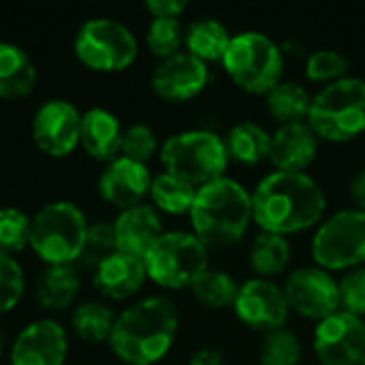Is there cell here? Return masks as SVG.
<instances>
[{"label": "cell", "instance_id": "obj_1", "mask_svg": "<svg viewBox=\"0 0 365 365\" xmlns=\"http://www.w3.org/2000/svg\"><path fill=\"white\" fill-rule=\"evenodd\" d=\"M252 222L274 235H293L323 222L327 197L308 173L272 171L250 192Z\"/></svg>", "mask_w": 365, "mask_h": 365}, {"label": "cell", "instance_id": "obj_2", "mask_svg": "<svg viewBox=\"0 0 365 365\" xmlns=\"http://www.w3.org/2000/svg\"><path fill=\"white\" fill-rule=\"evenodd\" d=\"M180 314L169 297L152 295L126 308L113 325L109 346L126 365H154L165 359L178 336Z\"/></svg>", "mask_w": 365, "mask_h": 365}, {"label": "cell", "instance_id": "obj_3", "mask_svg": "<svg viewBox=\"0 0 365 365\" xmlns=\"http://www.w3.org/2000/svg\"><path fill=\"white\" fill-rule=\"evenodd\" d=\"M192 233L207 248H231L240 244L252 222V197L233 178H220L197 188L190 207Z\"/></svg>", "mask_w": 365, "mask_h": 365}, {"label": "cell", "instance_id": "obj_4", "mask_svg": "<svg viewBox=\"0 0 365 365\" xmlns=\"http://www.w3.org/2000/svg\"><path fill=\"white\" fill-rule=\"evenodd\" d=\"M308 126L319 141L346 143L365 133V81L346 75L312 96Z\"/></svg>", "mask_w": 365, "mask_h": 365}, {"label": "cell", "instance_id": "obj_5", "mask_svg": "<svg viewBox=\"0 0 365 365\" xmlns=\"http://www.w3.org/2000/svg\"><path fill=\"white\" fill-rule=\"evenodd\" d=\"M220 64L240 90L267 96L282 81L284 53L267 34L248 30L231 36Z\"/></svg>", "mask_w": 365, "mask_h": 365}, {"label": "cell", "instance_id": "obj_6", "mask_svg": "<svg viewBox=\"0 0 365 365\" xmlns=\"http://www.w3.org/2000/svg\"><path fill=\"white\" fill-rule=\"evenodd\" d=\"M86 214L71 201L43 205L30 229V248L45 265H75L88 235Z\"/></svg>", "mask_w": 365, "mask_h": 365}, {"label": "cell", "instance_id": "obj_7", "mask_svg": "<svg viewBox=\"0 0 365 365\" xmlns=\"http://www.w3.org/2000/svg\"><path fill=\"white\" fill-rule=\"evenodd\" d=\"M160 160L167 173L201 188L225 178L229 154L225 139L212 130H184L160 145Z\"/></svg>", "mask_w": 365, "mask_h": 365}, {"label": "cell", "instance_id": "obj_8", "mask_svg": "<svg viewBox=\"0 0 365 365\" xmlns=\"http://www.w3.org/2000/svg\"><path fill=\"white\" fill-rule=\"evenodd\" d=\"M207 246L186 231H169L143 257L148 278L163 289H190L207 269Z\"/></svg>", "mask_w": 365, "mask_h": 365}, {"label": "cell", "instance_id": "obj_9", "mask_svg": "<svg viewBox=\"0 0 365 365\" xmlns=\"http://www.w3.org/2000/svg\"><path fill=\"white\" fill-rule=\"evenodd\" d=\"M319 267L331 272H351L365 263V214L357 207L340 210L325 218L310 244Z\"/></svg>", "mask_w": 365, "mask_h": 365}, {"label": "cell", "instance_id": "obj_10", "mask_svg": "<svg viewBox=\"0 0 365 365\" xmlns=\"http://www.w3.org/2000/svg\"><path fill=\"white\" fill-rule=\"evenodd\" d=\"M77 60L96 73H118L128 68L139 53L135 34L120 21L96 17L86 21L73 43Z\"/></svg>", "mask_w": 365, "mask_h": 365}, {"label": "cell", "instance_id": "obj_11", "mask_svg": "<svg viewBox=\"0 0 365 365\" xmlns=\"http://www.w3.org/2000/svg\"><path fill=\"white\" fill-rule=\"evenodd\" d=\"M282 289L289 308L308 321L321 323L340 312L338 280L319 265H308L291 272Z\"/></svg>", "mask_w": 365, "mask_h": 365}, {"label": "cell", "instance_id": "obj_12", "mask_svg": "<svg viewBox=\"0 0 365 365\" xmlns=\"http://www.w3.org/2000/svg\"><path fill=\"white\" fill-rule=\"evenodd\" d=\"M233 310L242 325L263 336L284 329L291 317L284 289L278 287L274 280L265 278H250L244 284H240Z\"/></svg>", "mask_w": 365, "mask_h": 365}, {"label": "cell", "instance_id": "obj_13", "mask_svg": "<svg viewBox=\"0 0 365 365\" xmlns=\"http://www.w3.org/2000/svg\"><path fill=\"white\" fill-rule=\"evenodd\" d=\"M312 346L323 365H365V321L340 310L317 325Z\"/></svg>", "mask_w": 365, "mask_h": 365}, {"label": "cell", "instance_id": "obj_14", "mask_svg": "<svg viewBox=\"0 0 365 365\" xmlns=\"http://www.w3.org/2000/svg\"><path fill=\"white\" fill-rule=\"evenodd\" d=\"M79 135L81 113L64 98L45 101L32 118V139L36 148L51 158H64L73 154V150L79 145Z\"/></svg>", "mask_w": 365, "mask_h": 365}, {"label": "cell", "instance_id": "obj_15", "mask_svg": "<svg viewBox=\"0 0 365 365\" xmlns=\"http://www.w3.org/2000/svg\"><path fill=\"white\" fill-rule=\"evenodd\" d=\"M210 81V68L188 51H180L160 60L152 73L150 86L154 94L169 103H184L199 96Z\"/></svg>", "mask_w": 365, "mask_h": 365}, {"label": "cell", "instance_id": "obj_16", "mask_svg": "<svg viewBox=\"0 0 365 365\" xmlns=\"http://www.w3.org/2000/svg\"><path fill=\"white\" fill-rule=\"evenodd\" d=\"M152 180L154 178L148 165L118 156L111 163H107L105 171L101 173L98 192L109 205L124 212L143 203V199L150 195Z\"/></svg>", "mask_w": 365, "mask_h": 365}, {"label": "cell", "instance_id": "obj_17", "mask_svg": "<svg viewBox=\"0 0 365 365\" xmlns=\"http://www.w3.org/2000/svg\"><path fill=\"white\" fill-rule=\"evenodd\" d=\"M66 353V331L56 321L43 319L19 331L11 349V365H64Z\"/></svg>", "mask_w": 365, "mask_h": 365}, {"label": "cell", "instance_id": "obj_18", "mask_svg": "<svg viewBox=\"0 0 365 365\" xmlns=\"http://www.w3.org/2000/svg\"><path fill=\"white\" fill-rule=\"evenodd\" d=\"M148 280L145 263L139 257L126 252H113L92 272L94 289L113 302H124L141 291Z\"/></svg>", "mask_w": 365, "mask_h": 365}, {"label": "cell", "instance_id": "obj_19", "mask_svg": "<svg viewBox=\"0 0 365 365\" xmlns=\"http://www.w3.org/2000/svg\"><path fill=\"white\" fill-rule=\"evenodd\" d=\"M319 152V137L308 126V122L280 124L272 135L269 160L276 171L306 173V169L314 163Z\"/></svg>", "mask_w": 365, "mask_h": 365}, {"label": "cell", "instance_id": "obj_20", "mask_svg": "<svg viewBox=\"0 0 365 365\" xmlns=\"http://www.w3.org/2000/svg\"><path fill=\"white\" fill-rule=\"evenodd\" d=\"M113 233L120 252L143 259L165 231L158 210L154 205L141 203L118 214L113 220Z\"/></svg>", "mask_w": 365, "mask_h": 365}, {"label": "cell", "instance_id": "obj_21", "mask_svg": "<svg viewBox=\"0 0 365 365\" xmlns=\"http://www.w3.org/2000/svg\"><path fill=\"white\" fill-rule=\"evenodd\" d=\"M122 124L120 120L101 107L88 109L81 115V135H79V145L101 163H111L118 158L122 150Z\"/></svg>", "mask_w": 365, "mask_h": 365}, {"label": "cell", "instance_id": "obj_22", "mask_svg": "<svg viewBox=\"0 0 365 365\" xmlns=\"http://www.w3.org/2000/svg\"><path fill=\"white\" fill-rule=\"evenodd\" d=\"M36 86V66L30 56L13 45L0 43V98H26Z\"/></svg>", "mask_w": 365, "mask_h": 365}, {"label": "cell", "instance_id": "obj_23", "mask_svg": "<svg viewBox=\"0 0 365 365\" xmlns=\"http://www.w3.org/2000/svg\"><path fill=\"white\" fill-rule=\"evenodd\" d=\"M81 287L77 265H47L36 282V299L41 308L60 312L68 308Z\"/></svg>", "mask_w": 365, "mask_h": 365}, {"label": "cell", "instance_id": "obj_24", "mask_svg": "<svg viewBox=\"0 0 365 365\" xmlns=\"http://www.w3.org/2000/svg\"><path fill=\"white\" fill-rule=\"evenodd\" d=\"M222 139L229 160H235L246 167H255L265 158H269L272 135L257 122L250 120L237 122L229 128V133Z\"/></svg>", "mask_w": 365, "mask_h": 365}, {"label": "cell", "instance_id": "obj_25", "mask_svg": "<svg viewBox=\"0 0 365 365\" xmlns=\"http://www.w3.org/2000/svg\"><path fill=\"white\" fill-rule=\"evenodd\" d=\"M231 43V34L225 24L218 19L205 17L192 21L184 30V45L190 56L201 62H222Z\"/></svg>", "mask_w": 365, "mask_h": 365}, {"label": "cell", "instance_id": "obj_26", "mask_svg": "<svg viewBox=\"0 0 365 365\" xmlns=\"http://www.w3.org/2000/svg\"><path fill=\"white\" fill-rule=\"evenodd\" d=\"M248 261H250V269L257 274V278L272 280L274 276L287 272V267L291 263V244L282 235L261 231L250 244Z\"/></svg>", "mask_w": 365, "mask_h": 365}, {"label": "cell", "instance_id": "obj_27", "mask_svg": "<svg viewBox=\"0 0 365 365\" xmlns=\"http://www.w3.org/2000/svg\"><path fill=\"white\" fill-rule=\"evenodd\" d=\"M310 105H312V94L295 81H280L267 94V109L272 118H276L280 124L306 122L310 113Z\"/></svg>", "mask_w": 365, "mask_h": 365}, {"label": "cell", "instance_id": "obj_28", "mask_svg": "<svg viewBox=\"0 0 365 365\" xmlns=\"http://www.w3.org/2000/svg\"><path fill=\"white\" fill-rule=\"evenodd\" d=\"M115 314L101 302H83L73 310L71 317V327L77 334L79 340L88 344H109L113 325H115Z\"/></svg>", "mask_w": 365, "mask_h": 365}, {"label": "cell", "instance_id": "obj_29", "mask_svg": "<svg viewBox=\"0 0 365 365\" xmlns=\"http://www.w3.org/2000/svg\"><path fill=\"white\" fill-rule=\"evenodd\" d=\"M150 197L158 212H165L171 216H182V214H190V207L197 197V188L184 180L163 171L152 180Z\"/></svg>", "mask_w": 365, "mask_h": 365}, {"label": "cell", "instance_id": "obj_30", "mask_svg": "<svg viewBox=\"0 0 365 365\" xmlns=\"http://www.w3.org/2000/svg\"><path fill=\"white\" fill-rule=\"evenodd\" d=\"M237 291H240V284L235 282L231 274L222 269H212V267L190 287L192 297L210 310H222V308L233 306Z\"/></svg>", "mask_w": 365, "mask_h": 365}, {"label": "cell", "instance_id": "obj_31", "mask_svg": "<svg viewBox=\"0 0 365 365\" xmlns=\"http://www.w3.org/2000/svg\"><path fill=\"white\" fill-rule=\"evenodd\" d=\"M302 342L291 329L265 334L259 344V365H299Z\"/></svg>", "mask_w": 365, "mask_h": 365}, {"label": "cell", "instance_id": "obj_32", "mask_svg": "<svg viewBox=\"0 0 365 365\" xmlns=\"http://www.w3.org/2000/svg\"><path fill=\"white\" fill-rule=\"evenodd\" d=\"M145 45L160 60L180 53V47L184 45V28L180 19H167V17L152 19L145 32Z\"/></svg>", "mask_w": 365, "mask_h": 365}, {"label": "cell", "instance_id": "obj_33", "mask_svg": "<svg viewBox=\"0 0 365 365\" xmlns=\"http://www.w3.org/2000/svg\"><path fill=\"white\" fill-rule=\"evenodd\" d=\"M30 229L32 220L24 212L0 207V255L13 257L30 246Z\"/></svg>", "mask_w": 365, "mask_h": 365}, {"label": "cell", "instance_id": "obj_34", "mask_svg": "<svg viewBox=\"0 0 365 365\" xmlns=\"http://www.w3.org/2000/svg\"><path fill=\"white\" fill-rule=\"evenodd\" d=\"M113 252H118V244H115V233H113V225L107 222H96L88 229L86 235V244L83 250L77 259V267L83 269H96L105 259H109Z\"/></svg>", "mask_w": 365, "mask_h": 365}, {"label": "cell", "instance_id": "obj_35", "mask_svg": "<svg viewBox=\"0 0 365 365\" xmlns=\"http://www.w3.org/2000/svg\"><path fill=\"white\" fill-rule=\"evenodd\" d=\"M349 58L336 49H317L306 58V77L317 83H334L349 73Z\"/></svg>", "mask_w": 365, "mask_h": 365}, {"label": "cell", "instance_id": "obj_36", "mask_svg": "<svg viewBox=\"0 0 365 365\" xmlns=\"http://www.w3.org/2000/svg\"><path fill=\"white\" fill-rule=\"evenodd\" d=\"M26 289V278L19 263L13 257L0 255V314L11 312Z\"/></svg>", "mask_w": 365, "mask_h": 365}, {"label": "cell", "instance_id": "obj_37", "mask_svg": "<svg viewBox=\"0 0 365 365\" xmlns=\"http://www.w3.org/2000/svg\"><path fill=\"white\" fill-rule=\"evenodd\" d=\"M156 150H158V139L148 124H133L124 130L122 150H120L124 158L145 165L156 154Z\"/></svg>", "mask_w": 365, "mask_h": 365}, {"label": "cell", "instance_id": "obj_38", "mask_svg": "<svg viewBox=\"0 0 365 365\" xmlns=\"http://www.w3.org/2000/svg\"><path fill=\"white\" fill-rule=\"evenodd\" d=\"M340 291V310L353 317H365V267L346 272L338 280Z\"/></svg>", "mask_w": 365, "mask_h": 365}, {"label": "cell", "instance_id": "obj_39", "mask_svg": "<svg viewBox=\"0 0 365 365\" xmlns=\"http://www.w3.org/2000/svg\"><path fill=\"white\" fill-rule=\"evenodd\" d=\"M145 9L152 13V17H167V19H178L188 4L184 0H145Z\"/></svg>", "mask_w": 365, "mask_h": 365}, {"label": "cell", "instance_id": "obj_40", "mask_svg": "<svg viewBox=\"0 0 365 365\" xmlns=\"http://www.w3.org/2000/svg\"><path fill=\"white\" fill-rule=\"evenodd\" d=\"M225 355L218 349H199L197 353L190 355L188 365H222Z\"/></svg>", "mask_w": 365, "mask_h": 365}, {"label": "cell", "instance_id": "obj_41", "mask_svg": "<svg viewBox=\"0 0 365 365\" xmlns=\"http://www.w3.org/2000/svg\"><path fill=\"white\" fill-rule=\"evenodd\" d=\"M349 192H351V199H353V203L357 205V210L365 214V169H361V171L351 180Z\"/></svg>", "mask_w": 365, "mask_h": 365}, {"label": "cell", "instance_id": "obj_42", "mask_svg": "<svg viewBox=\"0 0 365 365\" xmlns=\"http://www.w3.org/2000/svg\"><path fill=\"white\" fill-rule=\"evenodd\" d=\"M2 349H4V338H2V331H0V355H2Z\"/></svg>", "mask_w": 365, "mask_h": 365}]
</instances>
